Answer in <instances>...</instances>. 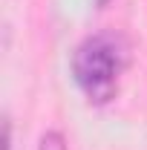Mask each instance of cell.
Instances as JSON below:
<instances>
[{
    "instance_id": "6da1fadb",
    "label": "cell",
    "mask_w": 147,
    "mask_h": 150,
    "mask_svg": "<svg viewBox=\"0 0 147 150\" xmlns=\"http://www.w3.org/2000/svg\"><path fill=\"white\" fill-rule=\"evenodd\" d=\"M127 67L124 43L115 35H90L72 55V78L92 104H107L118 93V78Z\"/></svg>"
},
{
    "instance_id": "7a4b0ae2",
    "label": "cell",
    "mask_w": 147,
    "mask_h": 150,
    "mask_svg": "<svg viewBox=\"0 0 147 150\" xmlns=\"http://www.w3.org/2000/svg\"><path fill=\"white\" fill-rule=\"evenodd\" d=\"M37 150H66V142H64V136H61L58 130H49V133L40 136Z\"/></svg>"
}]
</instances>
